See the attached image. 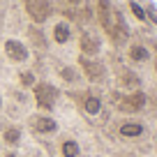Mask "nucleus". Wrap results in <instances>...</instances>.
I'll use <instances>...</instances> for the list:
<instances>
[{"label":"nucleus","mask_w":157,"mask_h":157,"mask_svg":"<svg viewBox=\"0 0 157 157\" xmlns=\"http://www.w3.org/2000/svg\"><path fill=\"white\" fill-rule=\"evenodd\" d=\"M97 19H99V23H102L104 33L109 35V39H111L116 46H123L129 39L127 23H125L123 14L113 7L111 0H97Z\"/></svg>","instance_id":"1"},{"label":"nucleus","mask_w":157,"mask_h":157,"mask_svg":"<svg viewBox=\"0 0 157 157\" xmlns=\"http://www.w3.org/2000/svg\"><path fill=\"white\" fill-rule=\"evenodd\" d=\"M33 95H35V104H37V109H42V111L51 113L56 109V102H58V88H56L53 83H46V81H37V83L33 86Z\"/></svg>","instance_id":"2"},{"label":"nucleus","mask_w":157,"mask_h":157,"mask_svg":"<svg viewBox=\"0 0 157 157\" xmlns=\"http://www.w3.org/2000/svg\"><path fill=\"white\" fill-rule=\"evenodd\" d=\"M78 69L88 78L90 83H104L106 81V65L99 58H88V56H81L78 58Z\"/></svg>","instance_id":"3"},{"label":"nucleus","mask_w":157,"mask_h":157,"mask_svg":"<svg viewBox=\"0 0 157 157\" xmlns=\"http://www.w3.org/2000/svg\"><path fill=\"white\" fill-rule=\"evenodd\" d=\"M23 7L35 23H44L53 14V2L51 0H23Z\"/></svg>","instance_id":"4"},{"label":"nucleus","mask_w":157,"mask_h":157,"mask_svg":"<svg viewBox=\"0 0 157 157\" xmlns=\"http://www.w3.org/2000/svg\"><path fill=\"white\" fill-rule=\"evenodd\" d=\"M146 93L143 90H132V93L123 95V97L118 99V109L123 113H141L146 109Z\"/></svg>","instance_id":"5"},{"label":"nucleus","mask_w":157,"mask_h":157,"mask_svg":"<svg viewBox=\"0 0 157 157\" xmlns=\"http://www.w3.org/2000/svg\"><path fill=\"white\" fill-rule=\"evenodd\" d=\"M5 56L12 60V63H28L30 51L23 42L19 39H5Z\"/></svg>","instance_id":"6"},{"label":"nucleus","mask_w":157,"mask_h":157,"mask_svg":"<svg viewBox=\"0 0 157 157\" xmlns=\"http://www.w3.org/2000/svg\"><path fill=\"white\" fill-rule=\"evenodd\" d=\"M78 46H81V56H88V58H97L99 51H102V39L93 33H81L78 37Z\"/></svg>","instance_id":"7"},{"label":"nucleus","mask_w":157,"mask_h":157,"mask_svg":"<svg viewBox=\"0 0 157 157\" xmlns=\"http://www.w3.org/2000/svg\"><path fill=\"white\" fill-rule=\"evenodd\" d=\"M28 123L35 134H56L58 132V123L51 116H33Z\"/></svg>","instance_id":"8"},{"label":"nucleus","mask_w":157,"mask_h":157,"mask_svg":"<svg viewBox=\"0 0 157 157\" xmlns=\"http://www.w3.org/2000/svg\"><path fill=\"white\" fill-rule=\"evenodd\" d=\"M143 132H146V125L141 120H125L118 125V134L123 139H139L143 136Z\"/></svg>","instance_id":"9"},{"label":"nucleus","mask_w":157,"mask_h":157,"mask_svg":"<svg viewBox=\"0 0 157 157\" xmlns=\"http://www.w3.org/2000/svg\"><path fill=\"white\" fill-rule=\"evenodd\" d=\"M127 60L134 65H143L150 60V51H148L146 44H141V42H132V44L127 46Z\"/></svg>","instance_id":"10"},{"label":"nucleus","mask_w":157,"mask_h":157,"mask_svg":"<svg viewBox=\"0 0 157 157\" xmlns=\"http://www.w3.org/2000/svg\"><path fill=\"white\" fill-rule=\"evenodd\" d=\"M78 102H81V109H83L88 116L102 113V99H99L95 93H81L78 95Z\"/></svg>","instance_id":"11"},{"label":"nucleus","mask_w":157,"mask_h":157,"mask_svg":"<svg viewBox=\"0 0 157 157\" xmlns=\"http://www.w3.org/2000/svg\"><path fill=\"white\" fill-rule=\"evenodd\" d=\"M118 83L120 88L132 93V90H141V76L132 69H120V76H118Z\"/></svg>","instance_id":"12"},{"label":"nucleus","mask_w":157,"mask_h":157,"mask_svg":"<svg viewBox=\"0 0 157 157\" xmlns=\"http://www.w3.org/2000/svg\"><path fill=\"white\" fill-rule=\"evenodd\" d=\"M58 76L63 78L65 83L76 86L78 81H81V76H83V74H81V69H78V67H74V65H65V67L58 69Z\"/></svg>","instance_id":"13"},{"label":"nucleus","mask_w":157,"mask_h":157,"mask_svg":"<svg viewBox=\"0 0 157 157\" xmlns=\"http://www.w3.org/2000/svg\"><path fill=\"white\" fill-rule=\"evenodd\" d=\"M72 39V28H69L67 21H58L53 25V42L56 44H67Z\"/></svg>","instance_id":"14"},{"label":"nucleus","mask_w":157,"mask_h":157,"mask_svg":"<svg viewBox=\"0 0 157 157\" xmlns=\"http://www.w3.org/2000/svg\"><path fill=\"white\" fill-rule=\"evenodd\" d=\"M2 143L10 148H16L21 143V127H16V125H7L5 129H2Z\"/></svg>","instance_id":"15"},{"label":"nucleus","mask_w":157,"mask_h":157,"mask_svg":"<svg viewBox=\"0 0 157 157\" xmlns=\"http://www.w3.org/2000/svg\"><path fill=\"white\" fill-rule=\"evenodd\" d=\"M60 155L63 157H78L81 155V148H78V143L74 139H65L60 143Z\"/></svg>","instance_id":"16"},{"label":"nucleus","mask_w":157,"mask_h":157,"mask_svg":"<svg viewBox=\"0 0 157 157\" xmlns=\"http://www.w3.org/2000/svg\"><path fill=\"white\" fill-rule=\"evenodd\" d=\"M19 83L23 86V88H33L37 81H35V74L33 72H19Z\"/></svg>","instance_id":"17"},{"label":"nucleus","mask_w":157,"mask_h":157,"mask_svg":"<svg viewBox=\"0 0 157 157\" xmlns=\"http://www.w3.org/2000/svg\"><path fill=\"white\" fill-rule=\"evenodd\" d=\"M28 35L33 37V44L37 46V49H46V42H44V35H42V30H39V35H37V33H35V28H30Z\"/></svg>","instance_id":"18"},{"label":"nucleus","mask_w":157,"mask_h":157,"mask_svg":"<svg viewBox=\"0 0 157 157\" xmlns=\"http://www.w3.org/2000/svg\"><path fill=\"white\" fill-rule=\"evenodd\" d=\"M129 10H132V14L136 16V21H146V19H148L146 12L141 10V5H139V2H129Z\"/></svg>","instance_id":"19"},{"label":"nucleus","mask_w":157,"mask_h":157,"mask_svg":"<svg viewBox=\"0 0 157 157\" xmlns=\"http://www.w3.org/2000/svg\"><path fill=\"white\" fill-rule=\"evenodd\" d=\"M148 16H152V23H157V10L148 5Z\"/></svg>","instance_id":"20"},{"label":"nucleus","mask_w":157,"mask_h":157,"mask_svg":"<svg viewBox=\"0 0 157 157\" xmlns=\"http://www.w3.org/2000/svg\"><path fill=\"white\" fill-rule=\"evenodd\" d=\"M2 157H19V152H16V150H7Z\"/></svg>","instance_id":"21"},{"label":"nucleus","mask_w":157,"mask_h":157,"mask_svg":"<svg viewBox=\"0 0 157 157\" xmlns=\"http://www.w3.org/2000/svg\"><path fill=\"white\" fill-rule=\"evenodd\" d=\"M69 5H78V2H81V0H67Z\"/></svg>","instance_id":"22"},{"label":"nucleus","mask_w":157,"mask_h":157,"mask_svg":"<svg viewBox=\"0 0 157 157\" xmlns=\"http://www.w3.org/2000/svg\"><path fill=\"white\" fill-rule=\"evenodd\" d=\"M2 19H5V14H2V12H0V25H2Z\"/></svg>","instance_id":"23"},{"label":"nucleus","mask_w":157,"mask_h":157,"mask_svg":"<svg viewBox=\"0 0 157 157\" xmlns=\"http://www.w3.org/2000/svg\"><path fill=\"white\" fill-rule=\"evenodd\" d=\"M155 74H157V60H155Z\"/></svg>","instance_id":"24"},{"label":"nucleus","mask_w":157,"mask_h":157,"mask_svg":"<svg viewBox=\"0 0 157 157\" xmlns=\"http://www.w3.org/2000/svg\"><path fill=\"white\" fill-rule=\"evenodd\" d=\"M0 109H2V97H0Z\"/></svg>","instance_id":"25"}]
</instances>
